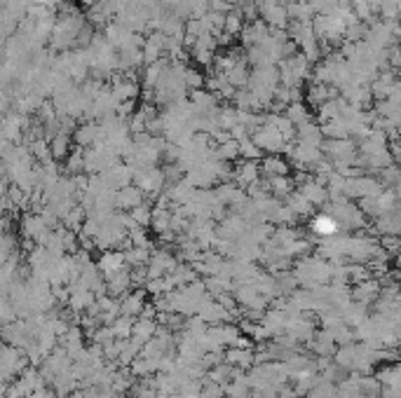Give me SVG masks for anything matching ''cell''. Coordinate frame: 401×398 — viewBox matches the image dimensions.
Wrapping results in <instances>:
<instances>
[]
</instances>
